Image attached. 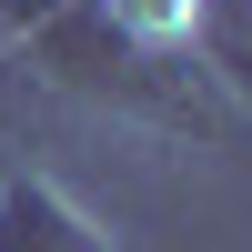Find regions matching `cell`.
I'll return each mask as SVG.
<instances>
[{"label": "cell", "instance_id": "6da1fadb", "mask_svg": "<svg viewBox=\"0 0 252 252\" xmlns=\"http://www.w3.org/2000/svg\"><path fill=\"white\" fill-rule=\"evenodd\" d=\"M0 252H91V232H81L51 192L10 182V192H0Z\"/></svg>", "mask_w": 252, "mask_h": 252}, {"label": "cell", "instance_id": "7a4b0ae2", "mask_svg": "<svg viewBox=\"0 0 252 252\" xmlns=\"http://www.w3.org/2000/svg\"><path fill=\"white\" fill-rule=\"evenodd\" d=\"M111 20H121L131 40H172L182 20H192V0H111Z\"/></svg>", "mask_w": 252, "mask_h": 252}]
</instances>
